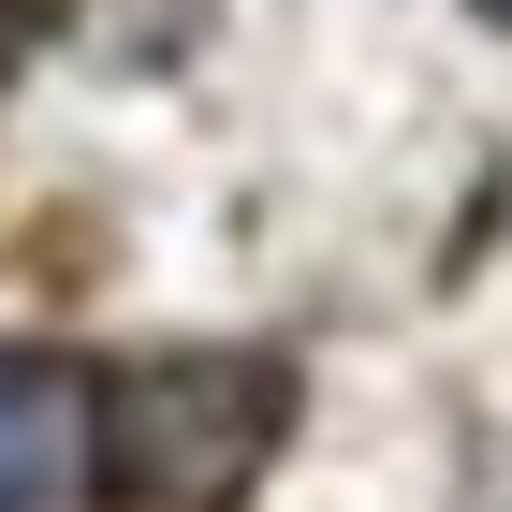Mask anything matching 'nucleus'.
I'll use <instances>...</instances> for the list:
<instances>
[{
	"instance_id": "obj_1",
	"label": "nucleus",
	"mask_w": 512,
	"mask_h": 512,
	"mask_svg": "<svg viewBox=\"0 0 512 512\" xmlns=\"http://www.w3.org/2000/svg\"><path fill=\"white\" fill-rule=\"evenodd\" d=\"M293 439L278 352H132L88 381V469L118 512H235Z\"/></svg>"
},
{
	"instance_id": "obj_2",
	"label": "nucleus",
	"mask_w": 512,
	"mask_h": 512,
	"mask_svg": "<svg viewBox=\"0 0 512 512\" xmlns=\"http://www.w3.org/2000/svg\"><path fill=\"white\" fill-rule=\"evenodd\" d=\"M15 44H30V0H0V59H15Z\"/></svg>"
}]
</instances>
